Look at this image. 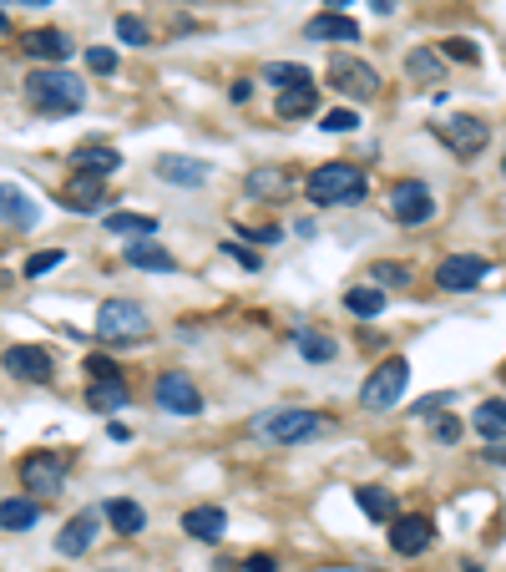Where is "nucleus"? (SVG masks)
<instances>
[{
	"label": "nucleus",
	"mask_w": 506,
	"mask_h": 572,
	"mask_svg": "<svg viewBox=\"0 0 506 572\" xmlns=\"http://www.w3.org/2000/svg\"><path fill=\"white\" fill-rule=\"evenodd\" d=\"M360 127V117L350 112V107H334V112H324V132H355Z\"/></svg>",
	"instance_id": "40"
},
{
	"label": "nucleus",
	"mask_w": 506,
	"mask_h": 572,
	"mask_svg": "<svg viewBox=\"0 0 506 572\" xmlns=\"http://www.w3.org/2000/svg\"><path fill=\"white\" fill-rule=\"evenodd\" d=\"M102 517H107V522H112L122 537H137V532L147 527V512H142L137 502H127V497H112V502L102 507Z\"/></svg>",
	"instance_id": "26"
},
{
	"label": "nucleus",
	"mask_w": 506,
	"mask_h": 572,
	"mask_svg": "<svg viewBox=\"0 0 506 572\" xmlns=\"http://www.w3.org/2000/svg\"><path fill=\"white\" fill-rule=\"evenodd\" d=\"M486 461H496V466H506V441H496V446L486 451Z\"/></svg>",
	"instance_id": "49"
},
{
	"label": "nucleus",
	"mask_w": 506,
	"mask_h": 572,
	"mask_svg": "<svg viewBox=\"0 0 506 572\" xmlns=\"http://www.w3.org/2000/svg\"><path fill=\"white\" fill-rule=\"evenodd\" d=\"M314 107H319V92H314V87H289V92H279V102H274L279 122H299V117H309Z\"/></svg>",
	"instance_id": "29"
},
{
	"label": "nucleus",
	"mask_w": 506,
	"mask_h": 572,
	"mask_svg": "<svg viewBox=\"0 0 506 572\" xmlns=\"http://www.w3.org/2000/svg\"><path fill=\"white\" fill-rule=\"evenodd\" d=\"M405 385H410V360H385L380 370H370V380L360 385V405L365 411H390V405L405 395Z\"/></svg>",
	"instance_id": "5"
},
{
	"label": "nucleus",
	"mask_w": 506,
	"mask_h": 572,
	"mask_svg": "<svg viewBox=\"0 0 506 572\" xmlns=\"http://www.w3.org/2000/svg\"><path fill=\"white\" fill-rule=\"evenodd\" d=\"M127 264H132V269H147V274H173V269H178V259L167 254L162 243H152V238L132 243V249H127Z\"/></svg>",
	"instance_id": "24"
},
{
	"label": "nucleus",
	"mask_w": 506,
	"mask_h": 572,
	"mask_svg": "<svg viewBox=\"0 0 506 572\" xmlns=\"http://www.w3.org/2000/svg\"><path fill=\"white\" fill-rule=\"evenodd\" d=\"M107 436H112V441H132V431H127L122 421H112V426H107Z\"/></svg>",
	"instance_id": "48"
},
{
	"label": "nucleus",
	"mask_w": 506,
	"mask_h": 572,
	"mask_svg": "<svg viewBox=\"0 0 506 572\" xmlns=\"http://www.w3.org/2000/svg\"><path fill=\"white\" fill-rule=\"evenodd\" d=\"M147 330H152V319L137 299H107L97 309V340H107V345H137V340H147Z\"/></svg>",
	"instance_id": "4"
},
{
	"label": "nucleus",
	"mask_w": 506,
	"mask_h": 572,
	"mask_svg": "<svg viewBox=\"0 0 506 572\" xmlns=\"http://www.w3.org/2000/svg\"><path fill=\"white\" fill-rule=\"evenodd\" d=\"M253 431H259L264 441H274V446H299V441L324 436L329 421L319 411H304V405H284V411H269V416L253 421Z\"/></svg>",
	"instance_id": "3"
},
{
	"label": "nucleus",
	"mask_w": 506,
	"mask_h": 572,
	"mask_svg": "<svg viewBox=\"0 0 506 572\" xmlns=\"http://www.w3.org/2000/svg\"><path fill=\"white\" fill-rule=\"evenodd\" d=\"M370 279H375V284H395V289H410V269H405V264H375V269H370Z\"/></svg>",
	"instance_id": "37"
},
{
	"label": "nucleus",
	"mask_w": 506,
	"mask_h": 572,
	"mask_svg": "<svg viewBox=\"0 0 506 572\" xmlns=\"http://www.w3.org/2000/svg\"><path fill=\"white\" fill-rule=\"evenodd\" d=\"M289 188H294L289 168H253L243 178V193L248 198H289Z\"/></svg>",
	"instance_id": "19"
},
{
	"label": "nucleus",
	"mask_w": 506,
	"mask_h": 572,
	"mask_svg": "<svg viewBox=\"0 0 506 572\" xmlns=\"http://www.w3.org/2000/svg\"><path fill=\"white\" fill-rule=\"evenodd\" d=\"M0 223L6 228H21V233H31L36 223H41V208L16 188V183H0Z\"/></svg>",
	"instance_id": "15"
},
{
	"label": "nucleus",
	"mask_w": 506,
	"mask_h": 572,
	"mask_svg": "<svg viewBox=\"0 0 506 572\" xmlns=\"http://www.w3.org/2000/svg\"><path fill=\"white\" fill-rule=\"evenodd\" d=\"M441 56H451V61H461V66H476V61H481L476 41H466V36H451V41H441Z\"/></svg>",
	"instance_id": "36"
},
{
	"label": "nucleus",
	"mask_w": 506,
	"mask_h": 572,
	"mask_svg": "<svg viewBox=\"0 0 506 572\" xmlns=\"http://www.w3.org/2000/svg\"><path fill=\"white\" fill-rule=\"evenodd\" d=\"M345 309H350V314H360V319H370V314H380V309H385V289L360 284V289H350V294H345Z\"/></svg>",
	"instance_id": "32"
},
{
	"label": "nucleus",
	"mask_w": 506,
	"mask_h": 572,
	"mask_svg": "<svg viewBox=\"0 0 506 572\" xmlns=\"http://www.w3.org/2000/svg\"><path fill=\"white\" fill-rule=\"evenodd\" d=\"M0 370H11L16 380H31V385H46L56 375V360L41 345H11L6 355H0Z\"/></svg>",
	"instance_id": "11"
},
{
	"label": "nucleus",
	"mask_w": 506,
	"mask_h": 572,
	"mask_svg": "<svg viewBox=\"0 0 506 572\" xmlns=\"http://www.w3.org/2000/svg\"><path fill=\"white\" fill-rule=\"evenodd\" d=\"M87 375L92 380H122V365L112 355H87Z\"/></svg>",
	"instance_id": "39"
},
{
	"label": "nucleus",
	"mask_w": 506,
	"mask_h": 572,
	"mask_svg": "<svg viewBox=\"0 0 506 572\" xmlns=\"http://www.w3.org/2000/svg\"><path fill=\"white\" fill-rule=\"evenodd\" d=\"M71 51H76V46L66 41V31H31V36H26V56H36V61H46V66H61Z\"/></svg>",
	"instance_id": "23"
},
{
	"label": "nucleus",
	"mask_w": 506,
	"mask_h": 572,
	"mask_svg": "<svg viewBox=\"0 0 506 572\" xmlns=\"http://www.w3.org/2000/svg\"><path fill=\"white\" fill-rule=\"evenodd\" d=\"M218 249H223L233 264H243L248 274H259V254H253V249H243V243H233V238H228V243H218Z\"/></svg>",
	"instance_id": "41"
},
{
	"label": "nucleus",
	"mask_w": 506,
	"mask_h": 572,
	"mask_svg": "<svg viewBox=\"0 0 506 572\" xmlns=\"http://www.w3.org/2000/svg\"><path fill=\"white\" fill-rule=\"evenodd\" d=\"M183 532H188L193 542H223L228 517H223L218 507H193V512H183Z\"/></svg>",
	"instance_id": "21"
},
{
	"label": "nucleus",
	"mask_w": 506,
	"mask_h": 572,
	"mask_svg": "<svg viewBox=\"0 0 506 572\" xmlns=\"http://www.w3.org/2000/svg\"><path fill=\"white\" fill-rule=\"evenodd\" d=\"M71 168L107 183V178L122 168V152H117V147H102V142H87V147H76V152H71Z\"/></svg>",
	"instance_id": "16"
},
{
	"label": "nucleus",
	"mask_w": 506,
	"mask_h": 572,
	"mask_svg": "<svg viewBox=\"0 0 506 572\" xmlns=\"http://www.w3.org/2000/svg\"><path fill=\"white\" fill-rule=\"evenodd\" d=\"M157 405L162 411H173V416H203V390L193 385V375H183V370H167V375H157Z\"/></svg>",
	"instance_id": "8"
},
{
	"label": "nucleus",
	"mask_w": 506,
	"mask_h": 572,
	"mask_svg": "<svg viewBox=\"0 0 506 572\" xmlns=\"http://www.w3.org/2000/svg\"><path fill=\"white\" fill-rule=\"evenodd\" d=\"M405 71L420 76V81H436V76L446 71V56H441V51H415V56L405 61Z\"/></svg>",
	"instance_id": "34"
},
{
	"label": "nucleus",
	"mask_w": 506,
	"mask_h": 572,
	"mask_svg": "<svg viewBox=\"0 0 506 572\" xmlns=\"http://www.w3.org/2000/svg\"><path fill=\"white\" fill-rule=\"evenodd\" d=\"M26 102L41 117H71V112L87 107V87H81V76H71L61 66H41L26 76Z\"/></svg>",
	"instance_id": "1"
},
{
	"label": "nucleus",
	"mask_w": 506,
	"mask_h": 572,
	"mask_svg": "<svg viewBox=\"0 0 506 572\" xmlns=\"http://www.w3.org/2000/svg\"><path fill=\"white\" fill-rule=\"evenodd\" d=\"M365 188H370V178H365V168H355V162H324V168H314L304 178V193H309L314 208L355 203V198H365Z\"/></svg>",
	"instance_id": "2"
},
{
	"label": "nucleus",
	"mask_w": 506,
	"mask_h": 572,
	"mask_svg": "<svg viewBox=\"0 0 506 572\" xmlns=\"http://www.w3.org/2000/svg\"><path fill=\"white\" fill-rule=\"evenodd\" d=\"M486 274H491V264H486L481 254H451V259H441L436 284H441L446 294H471Z\"/></svg>",
	"instance_id": "9"
},
{
	"label": "nucleus",
	"mask_w": 506,
	"mask_h": 572,
	"mask_svg": "<svg viewBox=\"0 0 506 572\" xmlns=\"http://www.w3.org/2000/svg\"><path fill=\"white\" fill-rule=\"evenodd\" d=\"M107 572H117V567H107Z\"/></svg>",
	"instance_id": "54"
},
{
	"label": "nucleus",
	"mask_w": 506,
	"mask_h": 572,
	"mask_svg": "<svg viewBox=\"0 0 506 572\" xmlns=\"http://www.w3.org/2000/svg\"><path fill=\"white\" fill-rule=\"evenodd\" d=\"M329 87L340 97H350V102H370L380 92V71L365 66L360 56H334L329 61Z\"/></svg>",
	"instance_id": "6"
},
{
	"label": "nucleus",
	"mask_w": 506,
	"mask_h": 572,
	"mask_svg": "<svg viewBox=\"0 0 506 572\" xmlns=\"http://www.w3.org/2000/svg\"><path fill=\"white\" fill-rule=\"evenodd\" d=\"M0 31H6V11H0Z\"/></svg>",
	"instance_id": "53"
},
{
	"label": "nucleus",
	"mask_w": 506,
	"mask_h": 572,
	"mask_svg": "<svg viewBox=\"0 0 506 572\" xmlns=\"http://www.w3.org/2000/svg\"><path fill=\"white\" fill-rule=\"evenodd\" d=\"M243 572H279V562L269 552H253V557H243Z\"/></svg>",
	"instance_id": "45"
},
{
	"label": "nucleus",
	"mask_w": 506,
	"mask_h": 572,
	"mask_svg": "<svg viewBox=\"0 0 506 572\" xmlns=\"http://www.w3.org/2000/svg\"><path fill=\"white\" fill-rule=\"evenodd\" d=\"M97 522H102L97 512H76V517L56 532V552H61V557H81V552L97 542Z\"/></svg>",
	"instance_id": "17"
},
{
	"label": "nucleus",
	"mask_w": 506,
	"mask_h": 572,
	"mask_svg": "<svg viewBox=\"0 0 506 572\" xmlns=\"http://www.w3.org/2000/svg\"><path fill=\"white\" fill-rule=\"evenodd\" d=\"M127 380H92V390H87V405L92 411H102V416H112V411H122L127 405Z\"/></svg>",
	"instance_id": "28"
},
{
	"label": "nucleus",
	"mask_w": 506,
	"mask_h": 572,
	"mask_svg": "<svg viewBox=\"0 0 506 572\" xmlns=\"http://www.w3.org/2000/svg\"><path fill=\"white\" fill-rule=\"evenodd\" d=\"M390 213H395V223L420 228V223H431V218H436V198H431L426 183H400V188L390 193Z\"/></svg>",
	"instance_id": "10"
},
{
	"label": "nucleus",
	"mask_w": 506,
	"mask_h": 572,
	"mask_svg": "<svg viewBox=\"0 0 506 572\" xmlns=\"http://www.w3.org/2000/svg\"><path fill=\"white\" fill-rule=\"evenodd\" d=\"M441 405H446V395H426V400H420V405H415V416H436V411H441Z\"/></svg>",
	"instance_id": "47"
},
{
	"label": "nucleus",
	"mask_w": 506,
	"mask_h": 572,
	"mask_svg": "<svg viewBox=\"0 0 506 572\" xmlns=\"http://www.w3.org/2000/svg\"><path fill=\"white\" fill-rule=\"evenodd\" d=\"M61 198H66V208H71V213H92V208H97L107 193H102V178H87V173H76V178L66 183V193H61Z\"/></svg>",
	"instance_id": "25"
},
{
	"label": "nucleus",
	"mask_w": 506,
	"mask_h": 572,
	"mask_svg": "<svg viewBox=\"0 0 506 572\" xmlns=\"http://www.w3.org/2000/svg\"><path fill=\"white\" fill-rule=\"evenodd\" d=\"M436 542V522L426 517V512H410V517H395L390 522V547L400 552V557H420Z\"/></svg>",
	"instance_id": "12"
},
{
	"label": "nucleus",
	"mask_w": 506,
	"mask_h": 572,
	"mask_svg": "<svg viewBox=\"0 0 506 572\" xmlns=\"http://www.w3.org/2000/svg\"><path fill=\"white\" fill-rule=\"evenodd\" d=\"M41 522V502L36 497H6L0 502V532H31Z\"/></svg>",
	"instance_id": "22"
},
{
	"label": "nucleus",
	"mask_w": 506,
	"mask_h": 572,
	"mask_svg": "<svg viewBox=\"0 0 506 572\" xmlns=\"http://www.w3.org/2000/svg\"><path fill=\"white\" fill-rule=\"evenodd\" d=\"M501 168H506V162H501Z\"/></svg>",
	"instance_id": "55"
},
{
	"label": "nucleus",
	"mask_w": 506,
	"mask_h": 572,
	"mask_svg": "<svg viewBox=\"0 0 506 572\" xmlns=\"http://www.w3.org/2000/svg\"><path fill=\"white\" fill-rule=\"evenodd\" d=\"M238 233H243L248 243H279V228H274V223H259V228H248V223H238Z\"/></svg>",
	"instance_id": "43"
},
{
	"label": "nucleus",
	"mask_w": 506,
	"mask_h": 572,
	"mask_svg": "<svg viewBox=\"0 0 506 572\" xmlns=\"http://www.w3.org/2000/svg\"><path fill=\"white\" fill-rule=\"evenodd\" d=\"M304 36H309V41H340V46H355V41H360V21H350V16H340V11H324V16H314V21L304 26Z\"/></svg>",
	"instance_id": "18"
},
{
	"label": "nucleus",
	"mask_w": 506,
	"mask_h": 572,
	"mask_svg": "<svg viewBox=\"0 0 506 572\" xmlns=\"http://www.w3.org/2000/svg\"><path fill=\"white\" fill-rule=\"evenodd\" d=\"M436 441H441V446H456V441H461V421H456V416H441V421H436Z\"/></svg>",
	"instance_id": "44"
},
{
	"label": "nucleus",
	"mask_w": 506,
	"mask_h": 572,
	"mask_svg": "<svg viewBox=\"0 0 506 572\" xmlns=\"http://www.w3.org/2000/svg\"><path fill=\"white\" fill-rule=\"evenodd\" d=\"M61 259H66L61 249H46V254H31V259H26V279H41V274H51V269H56Z\"/></svg>",
	"instance_id": "38"
},
{
	"label": "nucleus",
	"mask_w": 506,
	"mask_h": 572,
	"mask_svg": "<svg viewBox=\"0 0 506 572\" xmlns=\"http://www.w3.org/2000/svg\"><path fill=\"white\" fill-rule=\"evenodd\" d=\"M21 6H51V0H21Z\"/></svg>",
	"instance_id": "52"
},
{
	"label": "nucleus",
	"mask_w": 506,
	"mask_h": 572,
	"mask_svg": "<svg viewBox=\"0 0 506 572\" xmlns=\"http://www.w3.org/2000/svg\"><path fill=\"white\" fill-rule=\"evenodd\" d=\"M355 502H360V512H365L370 522H395V497L385 492V486H360Z\"/></svg>",
	"instance_id": "30"
},
{
	"label": "nucleus",
	"mask_w": 506,
	"mask_h": 572,
	"mask_svg": "<svg viewBox=\"0 0 506 572\" xmlns=\"http://www.w3.org/2000/svg\"><path fill=\"white\" fill-rule=\"evenodd\" d=\"M228 97H233V102L243 107V102L253 97V81H248V76H243V81H233V87H228Z\"/></svg>",
	"instance_id": "46"
},
{
	"label": "nucleus",
	"mask_w": 506,
	"mask_h": 572,
	"mask_svg": "<svg viewBox=\"0 0 506 572\" xmlns=\"http://www.w3.org/2000/svg\"><path fill=\"white\" fill-rule=\"evenodd\" d=\"M117 41H122V46H147L152 31H147L142 16H117Z\"/></svg>",
	"instance_id": "35"
},
{
	"label": "nucleus",
	"mask_w": 506,
	"mask_h": 572,
	"mask_svg": "<svg viewBox=\"0 0 506 572\" xmlns=\"http://www.w3.org/2000/svg\"><path fill=\"white\" fill-rule=\"evenodd\" d=\"M66 466H71L66 451H31L21 461V486H26V492H36V497H51V492H61V486H66Z\"/></svg>",
	"instance_id": "7"
},
{
	"label": "nucleus",
	"mask_w": 506,
	"mask_h": 572,
	"mask_svg": "<svg viewBox=\"0 0 506 572\" xmlns=\"http://www.w3.org/2000/svg\"><path fill=\"white\" fill-rule=\"evenodd\" d=\"M157 178L178 183V188H203L208 183V162L203 157H183V152H162L157 157Z\"/></svg>",
	"instance_id": "14"
},
{
	"label": "nucleus",
	"mask_w": 506,
	"mask_h": 572,
	"mask_svg": "<svg viewBox=\"0 0 506 572\" xmlns=\"http://www.w3.org/2000/svg\"><path fill=\"white\" fill-rule=\"evenodd\" d=\"M324 6H329V11H340V6H350V0H324Z\"/></svg>",
	"instance_id": "51"
},
{
	"label": "nucleus",
	"mask_w": 506,
	"mask_h": 572,
	"mask_svg": "<svg viewBox=\"0 0 506 572\" xmlns=\"http://www.w3.org/2000/svg\"><path fill=\"white\" fill-rule=\"evenodd\" d=\"M107 233H132V238H152V233H157V218H147V213H107Z\"/></svg>",
	"instance_id": "31"
},
{
	"label": "nucleus",
	"mask_w": 506,
	"mask_h": 572,
	"mask_svg": "<svg viewBox=\"0 0 506 572\" xmlns=\"http://www.w3.org/2000/svg\"><path fill=\"white\" fill-rule=\"evenodd\" d=\"M279 92H289V87H314V76H309V66H294V61H274L269 71H264Z\"/></svg>",
	"instance_id": "33"
},
{
	"label": "nucleus",
	"mask_w": 506,
	"mask_h": 572,
	"mask_svg": "<svg viewBox=\"0 0 506 572\" xmlns=\"http://www.w3.org/2000/svg\"><path fill=\"white\" fill-rule=\"evenodd\" d=\"M441 142H446L456 157H476V152L491 142V127H486L481 117H451V122L441 127Z\"/></svg>",
	"instance_id": "13"
},
{
	"label": "nucleus",
	"mask_w": 506,
	"mask_h": 572,
	"mask_svg": "<svg viewBox=\"0 0 506 572\" xmlns=\"http://www.w3.org/2000/svg\"><path fill=\"white\" fill-rule=\"evenodd\" d=\"M87 66H92L97 76H107V71H117V51H112V46H92V51H87Z\"/></svg>",
	"instance_id": "42"
},
{
	"label": "nucleus",
	"mask_w": 506,
	"mask_h": 572,
	"mask_svg": "<svg viewBox=\"0 0 506 572\" xmlns=\"http://www.w3.org/2000/svg\"><path fill=\"white\" fill-rule=\"evenodd\" d=\"M471 431H476L486 446L506 441V400H481L476 411H471Z\"/></svg>",
	"instance_id": "20"
},
{
	"label": "nucleus",
	"mask_w": 506,
	"mask_h": 572,
	"mask_svg": "<svg viewBox=\"0 0 506 572\" xmlns=\"http://www.w3.org/2000/svg\"><path fill=\"white\" fill-rule=\"evenodd\" d=\"M294 345H299V355H304L309 365H329L334 355H340L334 335H324V330H294Z\"/></svg>",
	"instance_id": "27"
},
{
	"label": "nucleus",
	"mask_w": 506,
	"mask_h": 572,
	"mask_svg": "<svg viewBox=\"0 0 506 572\" xmlns=\"http://www.w3.org/2000/svg\"><path fill=\"white\" fill-rule=\"evenodd\" d=\"M370 6H375V16H390V11L400 6V0H370Z\"/></svg>",
	"instance_id": "50"
}]
</instances>
